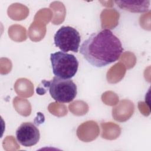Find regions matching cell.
<instances>
[{"mask_svg": "<svg viewBox=\"0 0 151 151\" xmlns=\"http://www.w3.org/2000/svg\"><path fill=\"white\" fill-rule=\"evenodd\" d=\"M49 89L51 97L60 103H70L76 97V84L71 79L54 77L50 81H44Z\"/></svg>", "mask_w": 151, "mask_h": 151, "instance_id": "obj_3", "label": "cell"}, {"mask_svg": "<svg viewBox=\"0 0 151 151\" xmlns=\"http://www.w3.org/2000/svg\"><path fill=\"white\" fill-rule=\"evenodd\" d=\"M123 51L121 41L108 29L93 33L83 41L80 48L85 60L97 68L116 61Z\"/></svg>", "mask_w": 151, "mask_h": 151, "instance_id": "obj_1", "label": "cell"}, {"mask_svg": "<svg viewBox=\"0 0 151 151\" xmlns=\"http://www.w3.org/2000/svg\"><path fill=\"white\" fill-rule=\"evenodd\" d=\"M122 9L133 13H143L149 10L150 1H115Z\"/></svg>", "mask_w": 151, "mask_h": 151, "instance_id": "obj_6", "label": "cell"}, {"mask_svg": "<svg viewBox=\"0 0 151 151\" xmlns=\"http://www.w3.org/2000/svg\"><path fill=\"white\" fill-rule=\"evenodd\" d=\"M52 73L55 76L70 79L77 73L78 61L73 54L63 51H57L50 54Z\"/></svg>", "mask_w": 151, "mask_h": 151, "instance_id": "obj_2", "label": "cell"}, {"mask_svg": "<svg viewBox=\"0 0 151 151\" xmlns=\"http://www.w3.org/2000/svg\"><path fill=\"white\" fill-rule=\"evenodd\" d=\"M54 44L61 51H70L77 52L80 47L81 38L77 30L70 26H63L59 28L54 37Z\"/></svg>", "mask_w": 151, "mask_h": 151, "instance_id": "obj_4", "label": "cell"}, {"mask_svg": "<svg viewBox=\"0 0 151 151\" xmlns=\"http://www.w3.org/2000/svg\"><path fill=\"white\" fill-rule=\"evenodd\" d=\"M17 142L25 147L36 145L40 138L39 129L31 122L22 123L16 130Z\"/></svg>", "mask_w": 151, "mask_h": 151, "instance_id": "obj_5", "label": "cell"}]
</instances>
